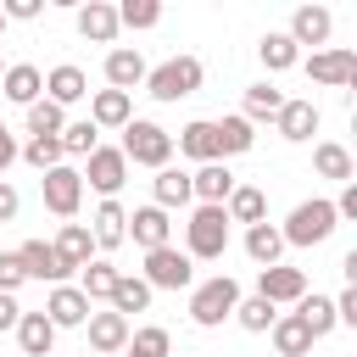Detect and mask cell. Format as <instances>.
<instances>
[{"mask_svg":"<svg viewBox=\"0 0 357 357\" xmlns=\"http://www.w3.org/2000/svg\"><path fill=\"white\" fill-rule=\"evenodd\" d=\"M17 156H22L28 167H39V173L61 167V145H56V139H28V145H17Z\"/></svg>","mask_w":357,"mask_h":357,"instance_id":"7bdbcfd3","label":"cell"},{"mask_svg":"<svg viewBox=\"0 0 357 357\" xmlns=\"http://www.w3.org/2000/svg\"><path fill=\"white\" fill-rule=\"evenodd\" d=\"M11 162H17V139L6 134V139H0V178H6V167H11Z\"/></svg>","mask_w":357,"mask_h":357,"instance_id":"f907efd6","label":"cell"},{"mask_svg":"<svg viewBox=\"0 0 357 357\" xmlns=\"http://www.w3.org/2000/svg\"><path fill=\"white\" fill-rule=\"evenodd\" d=\"M312 167H318V178H335V184H351V178H357L351 151L335 145V139H318V145H312Z\"/></svg>","mask_w":357,"mask_h":357,"instance_id":"484cf974","label":"cell"},{"mask_svg":"<svg viewBox=\"0 0 357 357\" xmlns=\"http://www.w3.org/2000/svg\"><path fill=\"white\" fill-rule=\"evenodd\" d=\"M257 56H262V67H268V73H290V67H301V50H296V39H290V33H262Z\"/></svg>","mask_w":357,"mask_h":357,"instance_id":"836d02e7","label":"cell"},{"mask_svg":"<svg viewBox=\"0 0 357 357\" xmlns=\"http://www.w3.org/2000/svg\"><path fill=\"white\" fill-rule=\"evenodd\" d=\"M301 67H307V78H312V84L346 89V84L357 78V50H346V45H329V50H312Z\"/></svg>","mask_w":357,"mask_h":357,"instance_id":"9c48e42d","label":"cell"},{"mask_svg":"<svg viewBox=\"0 0 357 357\" xmlns=\"http://www.w3.org/2000/svg\"><path fill=\"white\" fill-rule=\"evenodd\" d=\"M112 284H117V268H112L106 257H89V262L78 268V290H84V301H112Z\"/></svg>","mask_w":357,"mask_h":357,"instance_id":"d6a6232c","label":"cell"},{"mask_svg":"<svg viewBox=\"0 0 357 357\" xmlns=\"http://www.w3.org/2000/svg\"><path fill=\"white\" fill-rule=\"evenodd\" d=\"M78 33L84 39H95V45H112L117 39V6H106V0H89V6H78Z\"/></svg>","mask_w":357,"mask_h":357,"instance_id":"603a6c76","label":"cell"},{"mask_svg":"<svg viewBox=\"0 0 357 357\" xmlns=\"http://www.w3.org/2000/svg\"><path fill=\"white\" fill-rule=\"evenodd\" d=\"M89 234H95V251H117L128 240V212L117 201H100L95 218H89Z\"/></svg>","mask_w":357,"mask_h":357,"instance_id":"d6986e66","label":"cell"},{"mask_svg":"<svg viewBox=\"0 0 357 357\" xmlns=\"http://www.w3.org/2000/svg\"><path fill=\"white\" fill-rule=\"evenodd\" d=\"M279 106H284V95H279L273 84H251V89H245V112H240V117H245V123H262V117H279Z\"/></svg>","mask_w":357,"mask_h":357,"instance_id":"ab89813d","label":"cell"},{"mask_svg":"<svg viewBox=\"0 0 357 357\" xmlns=\"http://www.w3.org/2000/svg\"><path fill=\"white\" fill-rule=\"evenodd\" d=\"M17 206H22V195H17V190L0 178V223H11V218H17Z\"/></svg>","mask_w":357,"mask_h":357,"instance_id":"c3c4849f","label":"cell"},{"mask_svg":"<svg viewBox=\"0 0 357 357\" xmlns=\"http://www.w3.org/2000/svg\"><path fill=\"white\" fill-rule=\"evenodd\" d=\"M17 346H22L28 357H50V346H56V324H50L45 312H22V318H17Z\"/></svg>","mask_w":357,"mask_h":357,"instance_id":"83f0119b","label":"cell"},{"mask_svg":"<svg viewBox=\"0 0 357 357\" xmlns=\"http://www.w3.org/2000/svg\"><path fill=\"white\" fill-rule=\"evenodd\" d=\"M39 11H45V0H6V6H0L6 22H11V17H17V22H33Z\"/></svg>","mask_w":357,"mask_h":357,"instance_id":"f6af8a7d","label":"cell"},{"mask_svg":"<svg viewBox=\"0 0 357 357\" xmlns=\"http://www.w3.org/2000/svg\"><path fill=\"white\" fill-rule=\"evenodd\" d=\"M50 245H56V262H61L67 273H78V268L95 257V234H89V223H61V234H56Z\"/></svg>","mask_w":357,"mask_h":357,"instance_id":"2e32d148","label":"cell"},{"mask_svg":"<svg viewBox=\"0 0 357 357\" xmlns=\"http://www.w3.org/2000/svg\"><path fill=\"white\" fill-rule=\"evenodd\" d=\"M201 78H206V67H201L195 56H167L162 67L145 73V95H151V100H184V95L201 89Z\"/></svg>","mask_w":357,"mask_h":357,"instance_id":"277c9868","label":"cell"},{"mask_svg":"<svg viewBox=\"0 0 357 357\" xmlns=\"http://www.w3.org/2000/svg\"><path fill=\"white\" fill-rule=\"evenodd\" d=\"M84 162H89V167H84L78 178H84L89 190H100L106 201H117V190L128 184V162H123V151H117V145H95Z\"/></svg>","mask_w":357,"mask_h":357,"instance_id":"52a82bcc","label":"cell"},{"mask_svg":"<svg viewBox=\"0 0 357 357\" xmlns=\"http://www.w3.org/2000/svg\"><path fill=\"white\" fill-rule=\"evenodd\" d=\"M151 290H190L195 284V262L178 251V245H156L145 251V273H139Z\"/></svg>","mask_w":357,"mask_h":357,"instance_id":"8992f818","label":"cell"},{"mask_svg":"<svg viewBox=\"0 0 357 357\" xmlns=\"http://www.w3.org/2000/svg\"><path fill=\"white\" fill-rule=\"evenodd\" d=\"M212 134H218V162H223V156H245V151L257 145V134H251L245 117H218Z\"/></svg>","mask_w":357,"mask_h":357,"instance_id":"4dcf8cb0","label":"cell"},{"mask_svg":"<svg viewBox=\"0 0 357 357\" xmlns=\"http://www.w3.org/2000/svg\"><path fill=\"white\" fill-rule=\"evenodd\" d=\"M229 190H234V173L223 162H206V167L190 173V201H201V206H223Z\"/></svg>","mask_w":357,"mask_h":357,"instance_id":"9a60e30c","label":"cell"},{"mask_svg":"<svg viewBox=\"0 0 357 357\" xmlns=\"http://www.w3.org/2000/svg\"><path fill=\"white\" fill-rule=\"evenodd\" d=\"M273 318H279V307H273V301H262V296H240V307H234V324H240V329H251V335H268V329H273Z\"/></svg>","mask_w":357,"mask_h":357,"instance_id":"74e56055","label":"cell"},{"mask_svg":"<svg viewBox=\"0 0 357 357\" xmlns=\"http://www.w3.org/2000/svg\"><path fill=\"white\" fill-rule=\"evenodd\" d=\"M335 201H301L290 218H284V229H279V240L284 245H324L329 234H335Z\"/></svg>","mask_w":357,"mask_h":357,"instance_id":"5b68a950","label":"cell"},{"mask_svg":"<svg viewBox=\"0 0 357 357\" xmlns=\"http://www.w3.org/2000/svg\"><path fill=\"white\" fill-rule=\"evenodd\" d=\"M151 307V284L139 279V273H117V284H112V312H145Z\"/></svg>","mask_w":357,"mask_h":357,"instance_id":"e575fe53","label":"cell"},{"mask_svg":"<svg viewBox=\"0 0 357 357\" xmlns=\"http://www.w3.org/2000/svg\"><path fill=\"white\" fill-rule=\"evenodd\" d=\"M17 262L28 279H45V284H67V268L56 262V245L50 240H22L17 245Z\"/></svg>","mask_w":357,"mask_h":357,"instance_id":"5bb4252c","label":"cell"},{"mask_svg":"<svg viewBox=\"0 0 357 357\" xmlns=\"http://www.w3.org/2000/svg\"><path fill=\"white\" fill-rule=\"evenodd\" d=\"M17 318H22L17 296H0V329H17Z\"/></svg>","mask_w":357,"mask_h":357,"instance_id":"681fc988","label":"cell"},{"mask_svg":"<svg viewBox=\"0 0 357 357\" xmlns=\"http://www.w3.org/2000/svg\"><path fill=\"white\" fill-rule=\"evenodd\" d=\"M22 284H28V273H22L17 251H0V296H17Z\"/></svg>","mask_w":357,"mask_h":357,"instance_id":"ee69618b","label":"cell"},{"mask_svg":"<svg viewBox=\"0 0 357 357\" xmlns=\"http://www.w3.org/2000/svg\"><path fill=\"white\" fill-rule=\"evenodd\" d=\"M128 117H134V95H123V89H95V100H89V123H95V128H128Z\"/></svg>","mask_w":357,"mask_h":357,"instance_id":"ffe728a7","label":"cell"},{"mask_svg":"<svg viewBox=\"0 0 357 357\" xmlns=\"http://www.w3.org/2000/svg\"><path fill=\"white\" fill-rule=\"evenodd\" d=\"M0 33H6V17H0Z\"/></svg>","mask_w":357,"mask_h":357,"instance_id":"f5cc1de1","label":"cell"},{"mask_svg":"<svg viewBox=\"0 0 357 357\" xmlns=\"http://www.w3.org/2000/svg\"><path fill=\"white\" fill-rule=\"evenodd\" d=\"M128 234H134L145 251H156V245H173V223H167V212H162V206H134V218H128Z\"/></svg>","mask_w":357,"mask_h":357,"instance_id":"44dd1931","label":"cell"},{"mask_svg":"<svg viewBox=\"0 0 357 357\" xmlns=\"http://www.w3.org/2000/svg\"><path fill=\"white\" fill-rule=\"evenodd\" d=\"M151 195H156L151 206H162V212H167V206H190V173H178L173 162H167V167H156Z\"/></svg>","mask_w":357,"mask_h":357,"instance_id":"f546056e","label":"cell"},{"mask_svg":"<svg viewBox=\"0 0 357 357\" xmlns=\"http://www.w3.org/2000/svg\"><path fill=\"white\" fill-rule=\"evenodd\" d=\"M273 128H279V139H312L318 134V106L312 100H284Z\"/></svg>","mask_w":357,"mask_h":357,"instance_id":"cb8c5ba5","label":"cell"},{"mask_svg":"<svg viewBox=\"0 0 357 357\" xmlns=\"http://www.w3.org/2000/svg\"><path fill=\"white\" fill-rule=\"evenodd\" d=\"M335 324H357V284H346L335 296Z\"/></svg>","mask_w":357,"mask_h":357,"instance_id":"bcb514c9","label":"cell"},{"mask_svg":"<svg viewBox=\"0 0 357 357\" xmlns=\"http://www.w3.org/2000/svg\"><path fill=\"white\" fill-rule=\"evenodd\" d=\"M45 318H50L56 329H84V324H89V301H84V290H78V284H50V296H45Z\"/></svg>","mask_w":357,"mask_h":357,"instance_id":"8fae6325","label":"cell"},{"mask_svg":"<svg viewBox=\"0 0 357 357\" xmlns=\"http://www.w3.org/2000/svg\"><path fill=\"white\" fill-rule=\"evenodd\" d=\"M284 33L296 39V50H301V45H329V33H335V17H329V6H296Z\"/></svg>","mask_w":357,"mask_h":357,"instance_id":"7c38bea8","label":"cell"},{"mask_svg":"<svg viewBox=\"0 0 357 357\" xmlns=\"http://www.w3.org/2000/svg\"><path fill=\"white\" fill-rule=\"evenodd\" d=\"M268 335H273V351H279V357H307V351H312V335H307V324H301L296 312H279Z\"/></svg>","mask_w":357,"mask_h":357,"instance_id":"f1b7e54d","label":"cell"},{"mask_svg":"<svg viewBox=\"0 0 357 357\" xmlns=\"http://www.w3.org/2000/svg\"><path fill=\"white\" fill-rule=\"evenodd\" d=\"M173 151H184V156H190V162H201V167H206V162H218V134H212V123H206V117L184 123V128H178V139H173Z\"/></svg>","mask_w":357,"mask_h":357,"instance_id":"d4e9b609","label":"cell"},{"mask_svg":"<svg viewBox=\"0 0 357 357\" xmlns=\"http://www.w3.org/2000/svg\"><path fill=\"white\" fill-rule=\"evenodd\" d=\"M6 134H11V128H6V123H0V139H6Z\"/></svg>","mask_w":357,"mask_h":357,"instance_id":"816d5d0a","label":"cell"},{"mask_svg":"<svg viewBox=\"0 0 357 357\" xmlns=\"http://www.w3.org/2000/svg\"><path fill=\"white\" fill-rule=\"evenodd\" d=\"M84 95H89V78H84V67L61 61V67H50V73H45V100H56L61 112H67L73 100H84Z\"/></svg>","mask_w":357,"mask_h":357,"instance_id":"ac0fdd59","label":"cell"},{"mask_svg":"<svg viewBox=\"0 0 357 357\" xmlns=\"http://www.w3.org/2000/svg\"><path fill=\"white\" fill-rule=\"evenodd\" d=\"M296 318L307 324V335H312V340H324V335L335 329V301L312 290V296H301V301H296Z\"/></svg>","mask_w":357,"mask_h":357,"instance_id":"d590c367","label":"cell"},{"mask_svg":"<svg viewBox=\"0 0 357 357\" xmlns=\"http://www.w3.org/2000/svg\"><path fill=\"white\" fill-rule=\"evenodd\" d=\"M223 218H229V223H245V229H251V223H268V201H262V190H257V184H234L229 201H223Z\"/></svg>","mask_w":357,"mask_h":357,"instance_id":"4316f807","label":"cell"},{"mask_svg":"<svg viewBox=\"0 0 357 357\" xmlns=\"http://www.w3.org/2000/svg\"><path fill=\"white\" fill-rule=\"evenodd\" d=\"M335 218H357V178L340 184V201H335Z\"/></svg>","mask_w":357,"mask_h":357,"instance_id":"7dc6e473","label":"cell"},{"mask_svg":"<svg viewBox=\"0 0 357 357\" xmlns=\"http://www.w3.org/2000/svg\"><path fill=\"white\" fill-rule=\"evenodd\" d=\"M229 251V218L223 206H195L184 223V257L190 262H218Z\"/></svg>","mask_w":357,"mask_h":357,"instance_id":"7a4b0ae2","label":"cell"},{"mask_svg":"<svg viewBox=\"0 0 357 357\" xmlns=\"http://www.w3.org/2000/svg\"><path fill=\"white\" fill-rule=\"evenodd\" d=\"M145 56L139 50H128V45H117V50H106V84L112 89H123V95H134V84H145Z\"/></svg>","mask_w":357,"mask_h":357,"instance_id":"e0dca14e","label":"cell"},{"mask_svg":"<svg viewBox=\"0 0 357 357\" xmlns=\"http://www.w3.org/2000/svg\"><path fill=\"white\" fill-rule=\"evenodd\" d=\"M89 346L100 351V357H112V351H123L128 346V318L123 312H89Z\"/></svg>","mask_w":357,"mask_h":357,"instance_id":"7402d4cb","label":"cell"},{"mask_svg":"<svg viewBox=\"0 0 357 357\" xmlns=\"http://www.w3.org/2000/svg\"><path fill=\"white\" fill-rule=\"evenodd\" d=\"M117 151H123V162H134V167H167V162H173V134H167L162 123H151V117H128Z\"/></svg>","mask_w":357,"mask_h":357,"instance_id":"6da1fadb","label":"cell"},{"mask_svg":"<svg viewBox=\"0 0 357 357\" xmlns=\"http://www.w3.org/2000/svg\"><path fill=\"white\" fill-rule=\"evenodd\" d=\"M0 95H6L11 106H33V100L45 95V73H39L33 61H11V67L0 73Z\"/></svg>","mask_w":357,"mask_h":357,"instance_id":"4fadbf2b","label":"cell"},{"mask_svg":"<svg viewBox=\"0 0 357 357\" xmlns=\"http://www.w3.org/2000/svg\"><path fill=\"white\" fill-rule=\"evenodd\" d=\"M245 257H251L257 268H273V262L284 257V240H279V229H273V223H251V229H245Z\"/></svg>","mask_w":357,"mask_h":357,"instance_id":"1f68e13d","label":"cell"},{"mask_svg":"<svg viewBox=\"0 0 357 357\" xmlns=\"http://www.w3.org/2000/svg\"><path fill=\"white\" fill-rule=\"evenodd\" d=\"M56 145H61V156H89V151L100 145V128H95L89 117H78V123H67V128L56 134Z\"/></svg>","mask_w":357,"mask_h":357,"instance_id":"f35d334b","label":"cell"},{"mask_svg":"<svg viewBox=\"0 0 357 357\" xmlns=\"http://www.w3.org/2000/svg\"><path fill=\"white\" fill-rule=\"evenodd\" d=\"M162 22V0H123L117 6V28H156Z\"/></svg>","mask_w":357,"mask_h":357,"instance_id":"b9f144b4","label":"cell"},{"mask_svg":"<svg viewBox=\"0 0 357 357\" xmlns=\"http://www.w3.org/2000/svg\"><path fill=\"white\" fill-rule=\"evenodd\" d=\"M39 190H45V206H50L56 218H67V223L78 218V206H84V178H78V167H67V162L50 167V173L39 178Z\"/></svg>","mask_w":357,"mask_h":357,"instance_id":"ba28073f","label":"cell"},{"mask_svg":"<svg viewBox=\"0 0 357 357\" xmlns=\"http://www.w3.org/2000/svg\"><path fill=\"white\" fill-rule=\"evenodd\" d=\"M128 357H167L173 351V340H167V329L162 324H145V329H134L128 335V346H123Z\"/></svg>","mask_w":357,"mask_h":357,"instance_id":"60d3db41","label":"cell"},{"mask_svg":"<svg viewBox=\"0 0 357 357\" xmlns=\"http://www.w3.org/2000/svg\"><path fill=\"white\" fill-rule=\"evenodd\" d=\"M0 73H6V67H0Z\"/></svg>","mask_w":357,"mask_h":357,"instance_id":"db71d44e","label":"cell"},{"mask_svg":"<svg viewBox=\"0 0 357 357\" xmlns=\"http://www.w3.org/2000/svg\"><path fill=\"white\" fill-rule=\"evenodd\" d=\"M61 128H67V112H61L56 100H45V95H39V100L28 106V134H33V139H56Z\"/></svg>","mask_w":357,"mask_h":357,"instance_id":"8d00e7d4","label":"cell"},{"mask_svg":"<svg viewBox=\"0 0 357 357\" xmlns=\"http://www.w3.org/2000/svg\"><path fill=\"white\" fill-rule=\"evenodd\" d=\"M234 307H240V284L229 273H212L190 290V324H201V329H218L223 318H234Z\"/></svg>","mask_w":357,"mask_h":357,"instance_id":"3957f363","label":"cell"},{"mask_svg":"<svg viewBox=\"0 0 357 357\" xmlns=\"http://www.w3.org/2000/svg\"><path fill=\"white\" fill-rule=\"evenodd\" d=\"M257 296H262V301H273V307L301 301V296H307V273H301V268L273 262V268H262V273H257Z\"/></svg>","mask_w":357,"mask_h":357,"instance_id":"30bf717a","label":"cell"}]
</instances>
